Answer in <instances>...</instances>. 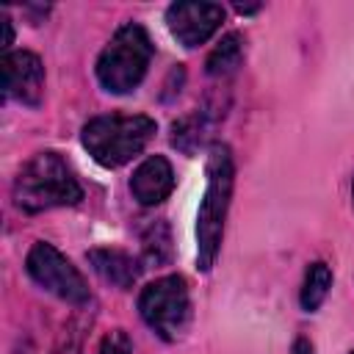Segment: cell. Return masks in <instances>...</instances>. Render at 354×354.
I'll use <instances>...</instances> for the list:
<instances>
[{"mask_svg": "<svg viewBox=\"0 0 354 354\" xmlns=\"http://www.w3.org/2000/svg\"><path fill=\"white\" fill-rule=\"evenodd\" d=\"M11 199L22 213H44L53 207L77 205L83 199V185L61 152L41 149L17 171Z\"/></svg>", "mask_w": 354, "mask_h": 354, "instance_id": "6da1fadb", "label": "cell"}, {"mask_svg": "<svg viewBox=\"0 0 354 354\" xmlns=\"http://www.w3.org/2000/svg\"><path fill=\"white\" fill-rule=\"evenodd\" d=\"M205 194L196 213V268L210 271L224 238V221L232 202V185H235V160L227 144L216 141L207 149V166H205Z\"/></svg>", "mask_w": 354, "mask_h": 354, "instance_id": "7a4b0ae2", "label": "cell"}, {"mask_svg": "<svg viewBox=\"0 0 354 354\" xmlns=\"http://www.w3.org/2000/svg\"><path fill=\"white\" fill-rule=\"evenodd\" d=\"M158 124L147 113H102L83 124L80 144L102 169L130 163L152 141Z\"/></svg>", "mask_w": 354, "mask_h": 354, "instance_id": "3957f363", "label": "cell"}, {"mask_svg": "<svg viewBox=\"0 0 354 354\" xmlns=\"http://www.w3.org/2000/svg\"><path fill=\"white\" fill-rule=\"evenodd\" d=\"M152 55H155V47L147 28L138 22H124L97 58L94 72L100 86L111 94H130L147 77Z\"/></svg>", "mask_w": 354, "mask_h": 354, "instance_id": "277c9868", "label": "cell"}, {"mask_svg": "<svg viewBox=\"0 0 354 354\" xmlns=\"http://www.w3.org/2000/svg\"><path fill=\"white\" fill-rule=\"evenodd\" d=\"M138 315L141 321L166 343L183 337L191 321V293L188 282L180 274H166L138 293Z\"/></svg>", "mask_w": 354, "mask_h": 354, "instance_id": "5b68a950", "label": "cell"}, {"mask_svg": "<svg viewBox=\"0 0 354 354\" xmlns=\"http://www.w3.org/2000/svg\"><path fill=\"white\" fill-rule=\"evenodd\" d=\"M25 271L28 277L47 293L58 296L61 301L66 304H75V307H83L91 301V290H88V282L86 277L77 271V266H72V260L58 252L53 243L47 241H36L30 249H28V257H25Z\"/></svg>", "mask_w": 354, "mask_h": 354, "instance_id": "8992f818", "label": "cell"}, {"mask_svg": "<svg viewBox=\"0 0 354 354\" xmlns=\"http://www.w3.org/2000/svg\"><path fill=\"white\" fill-rule=\"evenodd\" d=\"M221 22H224V8L218 3L185 0V3H171L166 8V28L185 50L205 44L221 28Z\"/></svg>", "mask_w": 354, "mask_h": 354, "instance_id": "52a82bcc", "label": "cell"}, {"mask_svg": "<svg viewBox=\"0 0 354 354\" xmlns=\"http://www.w3.org/2000/svg\"><path fill=\"white\" fill-rule=\"evenodd\" d=\"M3 94L28 108H39L44 100V64L30 50H8L3 55Z\"/></svg>", "mask_w": 354, "mask_h": 354, "instance_id": "ba28073f", "label": "cell"}, {"mask_svg": "<svg viewBox=\"0 0 354 354\" xmlns=\"http://www.w3.org/2000/svg\"><path fill=\"white\" fill-rule=\"evenodd\" d=\"M224 108H227V102H221V97H207L194 113L177 119L171 124V147H177L185 155H194L196 149H202L205 141L210 138L213 127L224 116Z\"/></svg>", "mask_w": 354, "mask_h": 354, "instance_id": "9c48e42d", "label": "cell"}, {"mask_svg": "<svg viewBox=\"0 0 354 354\" xmlns=\"http://www.w3.org/2000/svg\"><path fill=\"white\" fill-rule=\"evenodd\" d=\"M174 191V169L169 163V158L163 155H149L144 158L130 177V194L138 205L144 207H155L163 199H169V194Z\"/></svg>", "mask_w": 354, "mask_h": 354, "instance_id": "30bf717a", "label": "cell"}, {"mask_svg": "<svg viewBox=\"0 0 354 354\" xmlns=\"http://www.w3.org/2000/svg\"><path fill=\"white\" fill-rule=\"evenodd\" d=\"M86 260L91 263V268L100 274V279H105L108 285L119 288V290H130L136 285V279L144 271V263L138 257H133L124 249L116 246H97L86 252Z\"/></svg>", "mask_w": 354, "mask_h": 354, "instance_id": "8fae6325", "label": "cell"}, {"mask_svg": "<svg viewBox=\"0 0 354 354\" xmlns=\"http://www.w3.org/2000/svg\"><path fill=\"white\" fill-rule=\"evenodd\" d=\"M241 64H243V36L227 33L207 55V75L213 80H227L238 72Z\"/></svg>", "mask_w": 354, "mask_h": 354, "instance_id": "7c38bea8", "label": "cell"}, {"mask_svg": "<svg viewBox=\"0 0 354 354\" xmlns=\"http://www.w3.org/2000/svg\"><path fill=\"white\" fill-rule=\"evenodd\" d=\"M329 288H332V268H329L324 260L310 263V266H307V271H304L301 293H299L301 310H304V313H315V310L326 301Z\"/></svg>", "mask_w": 354, "mask_h": 354, "instance_id": "4fadbf2b", "label": "cell"}, {"mask_svg": "<svg viewBox=\"0 0 354 354\" xmlns=\"http://www.w3.org/2000/svg\"><path fill=\"white\" fill-rule=\"evenodd\" d=\"M144 243V254L141 263L147 266H166L171 260V232L166 221H155L147 227V232L141 235Z\"/></svg>", "mask_w": 354, "mask_h": 354, "instance_id": "5bb4252c", "label": "cell"}, {"mask_svg": "<svg viewBox=\"0 0 354 354\" xmlns=\"http://www.w3.org/2000/svg\"><path fill=\"white\" fill-rule=\"evenodd\" d=\"M97 354H133V340H130V335L124 329H111L100 340Z\"/></svg>", "mask_w": 354, "mask_h": 354, "instance_id": "9a60e30c", "label": "cell"}, {"mask_svg": "<svg viewBox=\"0 0 354 354\" xmlns=\"http://www.w3.org/2000/svg\"><path fill=\"white\" fill-rule=\"evenodd\" d=\"M77 351V340H75V329L69 326V335L61 337V343L55 346V354H75Z\"/></svg>", "mask_w": 354, "mask_h": 354, "instance_id": "2e32d148", "label": "cell"}, {"mask_svg": "<svg viewBox=\"0 0 354 354\" xmlns=\"http://www.w3.org/2000/svg\"><path fill=\"white\" fill-rule=\"evenodd\" d=\"M0 22H3V30H6V33H3V50L8 53V47L14 44V28H11V19H8V14H6V11L0 14Z\"/></svg>", "mask_w": 354, "mask_h": 354, "instance_id": "e0dca14e", "label": "cell"}, {"mask_svg": "<svg viewBox=\"0 0 354 354\" xmlns=\"http://www.w3.org/2000/svg\"><path fill=\"white\" fill-rule=\"evenodd\" d=\"M290 354H313V343H310L307 337H296Z\"/></svg>", "mask_w": 354, "mask_h": 354, "instance_id": "ac0fdd59", "label": "cell"}, {"mask_svg": "<svg viewBox=\"0 0 354 354\" xmlns=\"http://www.w3.org/2000/svg\"><path fill=\"white\" fill-rule=\"evenodd\" d=\"M351 202H354V180H351Z\"/></svg>", "mask_w": 354, "mask_h": 354, "instance_id": "d6986e66", "label": "cell"}, {"mask_svg": "<svg viewBox=\"0 0 354 354\" xmlns=\"http://www.w3.org/2000/svg\"><path fill=\"white\" fill-rule=\"evenodd\" d=\"M351 354H354V351H351Z\"/></svg>", "mask_w": 354, "mask_h": 354, "instance_id": "ffe728a7", "label": "cell"}]
</instances>
